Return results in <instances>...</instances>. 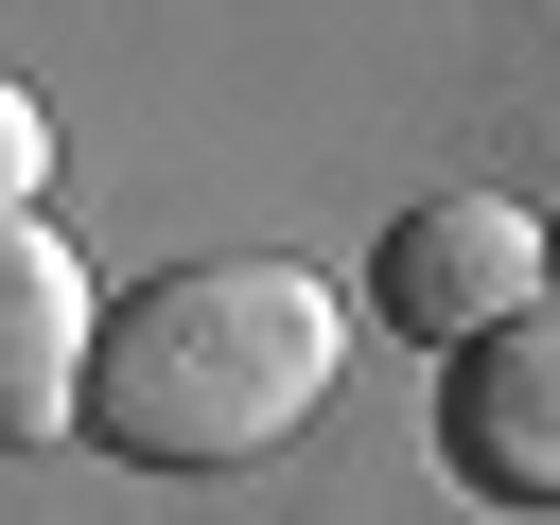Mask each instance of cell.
<instances>
[{
    "instance_id": "obj_4",
    "label": "cell",
    "mask_w": 560,
    "mask_h": 525,
    "mask_svg": "<svg viewBox=\"0 0 560 525\" xmlns=\"http://www.w3.org/2000/svg\"><path fill=\"white\" fill-rule=\"evenodd\" d=\"M438 455H455L490 508H560V315L455 350V385H438Z\"/></svg>"
},
{
    "instance_id": "obj_2",
    "label": "cell",
    "mask_w": 560,
    "mask_h": 525,
    "mask_svg": "<svg viewBox=\"0 0 560 525\" xmlns=\"http://www.w3.org/2000/svg\"><path fill=\"white\" fill-rule=\"evenodd\" d=\"M560 298V228L508 210V192H420L385 245H368V315H402L420 350H490Z\"/></svg>"
},
{
    "instance_id": "obj_3",
    "label": "cell",
    "mask_w": 560,
    "mask_h": 525,
    "mask_svg": "<svg viewBox=\"0 0 560 525\" xmlns=\"http://www.w3.org/2000/svg\"><path fill=\"white\" fill-rule=\"evenodd\" d=\"M88 368H105V298L52 245V210H18L0 228V455H52L88 420Z\"/></svg>"
},
{
    "instance_id": "obj_5",
    "label": "cell",
    "mask_w": 560,
    "mask_h": 525,
    "mask_svg": "<svg viewBox=\"0 0 560 525\" xmlns=\"http://www.w3.org/2000/svg\"><path fill=\"white\" fill-rule=\"evenodd\" d=\"M35 192H52V105H35L18 70H0V228H18Z\"/></svg>"
},
{
    "instance_id": "obj_1",
    "label": "cell",
    "mask_w": 560,
    "mask_h": 525,
    "mask_svg": "<svg viewBox=\"0 0 560 525\" xmlns=\"http://www.w3.org/2000/svg\"><path fill=\"white\" fill-rule=\"evenodd\" d=\"M332 350H350V298L315 262H158L140 298H105L88 438L140 472H245L332 402Z\"/></svg>"
}]
</instances>
